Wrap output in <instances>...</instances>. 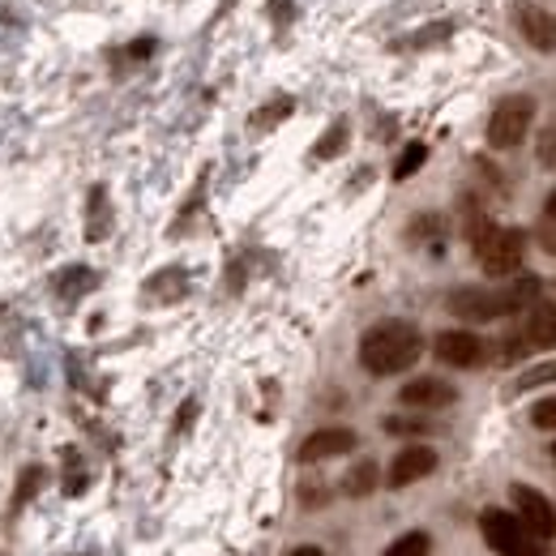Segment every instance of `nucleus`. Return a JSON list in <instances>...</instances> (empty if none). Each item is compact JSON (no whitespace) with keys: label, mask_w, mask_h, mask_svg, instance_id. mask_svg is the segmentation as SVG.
I'll return each instance as SVG.
<instances>
[{"label":"nucleus","mask_w":556,"mask_h":556,"mask_svg":"<svg viewBox=\"0 0 556 556\" xmlns=\"http://www.w3.org/2000/svg\"><path fill=\"white\" fill-rule=\"evenodd\" d=\"M419 355H424V334L412 321H399V317H386V321L368 326L364 339H359V364L372 377L407 372Z\"/></svg>","instance_id":"nucleus-1"},{"label":"nucleus","mask_w":556,"mask_h":556,"mask_svg":"<svg viewBox=\"0 0 556 556\" xmlns=\"http://www.w3.org/2000/svg\"><path fill=\"white\" fill-rule=\"evenodd\" d=\"M535 300H540V278H518L505 291L458 287V291H450V313L463 317V321H496V317H509V313H518Z\"/></svg>","instance_id":"nucleus-2"},{"label":"nucleus","mask_w":556,"mask_h":556,"mask_svg":"<svg viewBox=\"0 0 556 556\" xmlns=\"http://www.w3.org/2000/svg\"><path fill=\"white\" fill-rule=\"evenodd\" d=\"M471 249H476V257H480L484 275L509 278V275H518V270H522L527 236H522V231H514V227H496V223L480 218V223L471 227Z\"/></svg>","instance_id":"nucleus-3"},{"label":"nucleus","mask_w":556,"mask_h":556,"mask_svg":"<svg viewBox=\"0 0 556 556\" xmlns=\"http://www.w3.org/2000/svg\"><path fill=\"white\" fill-rule=\"evenodd\" d=\"M480 531H484V544L496 556H544V544L509 509H484L480 514Z\"/></svg>","instance_id":"nucleus-4"},{"label":"nucleus","mask_w":556,"mask_h":556,"mask_svg":"<svg viewBox=\"0 0 556 556\" xmlns=\"http://www.w3.org/2000/svg\"><path fill=\"white\" fill-rule=\"evenodd\" d=\"M531 121H535V99L531 94H509L492 108V121H488V146L492 150H514L522 146L531 134Z\"/></svg>","instance_id":"nucleus-5"},{"label":"nucleus","mask_w":556,"mask_h":556,"mask_svg":"<svg viewBox=\"0 0 556 556\" xmlns=\"http://www.w3.org/2000/svg\"><path fill=\"white\" fill-rule=\"evenodd\" d=\"M509 496H514V509H518L522 527H527L535 540H553V535H556L553 501H548L540 488H527V484H514V488H509Z\"/></svg>","instance_id":"nucleus-6"},{"label":"nucleus","mask_w":556,"mask_h":556,"mask_svg":"<svg viewBox=\"0 0 556 556\" xmlns=\"http://www.w3.org/2000/svg\"><path fill=\"white\" fill-rule=\"evenodd\" d=\"M432 471H437V450H432V445H407V450L394 454V463H390V471H386V484L390 488L419 484V480H428Z\"/></svg>","instance_id":"nucleus-7"},{"label":"nucleus","mask_w":556,"mask_h":556,"mask_svg":"<svg viewBox=\"0 0 556 556\" xmlns=\"http://www.w3.org/2000/svg\"><path fill=\"white\" fill-rule=\"evenodd\" d=\"M432 351H437V359L450 364V368H476V364L484 359V339L471 334V330H445V334H437Z\"/></svg>","instance_id":"nucleus-8"},{"label":"nucleus","mask_w":556,"mask_h":556,"mask_svg":"<svg viewBox=\"0 0 556 556\" xmlns=\"http://www.w3.org/2000/svg\"><path fill=\"white\" fill-rule=\"evenodd\" d=\"M355 450V432L351 428H317L304 445H300V463L313 467V463H330V458H343Z\"/></svg>","instance_id":"nucleus-9"},{"label":"nucleus","mask_w":556,"mask_h":556,"mask_svg":"<svg viewBox=\"0 0 556 556\" xmlns=\"http://www.w3.org/2000/svg\"><path fill=\"white\" fill-rule=\"evenodd\" d=\"M518 26H522V35H527V43H531L535 52L556 56V13H548L544 4L522 0V4H518Z\"/></svg>","instance_id":"nucleus-10"},{"label":"nucleus","mask_w":556,"mask_h":556,"mask_svg":"<svg viewBox=\"0 0 556 556\" xmlns=\"http://www.w3.org/2000/svg\"><path fill=\"white\" fill-rule=\"evenodd\" d=\"M454 399H458V390H454L450 381H441V377H416V381H407V386L399 390V403H403V407H416V412L450 407Z\"/></svg>","instance_id":"nucleus-11"},{"label":"nucleus","mask_w":556,"mask_h":556,"mask_svg":"<svg viewBox=\"0 0 556 556\" xmlns=\"http://www.w3.org/2000/svg\"><path fill=\"white\" fill-rule=\"evenodd\" d=\"M522 339H527L531 348H540V351L556 348V304H553V300H535V304H531Z\"/></svg>","instance_id":"nucleus-12"},{"label":"nucleus","mask_w":556,"mask_h":556,"mask_svg":"<svg viewBox=\"0 0 556 556\" xmlns=\"http://www.w3.org/2000/svg\"><path fill=\"white\" fill-rule=\"evenodd\" d=\"M377 488V463H355L348 471V480H343V492L348 496H368Z\"/></svg>","instance_id":"nucleus-13"},{"label":"nucleus","mask_w":556,"mask_h":556,"mask_svg":"<svg viewBox=\"0 0 556 556\" xmlns=\"http://www.w3.org/2000/svg\"><path fill=\"white\" fill-rule=\"evenodd\" d=\"M428 548H432V540H428L424 531H407V535H399V540L386 548V556H428Z\"/></svg>","instance_id":"nucleus-14"},{"label":"nucleus","mask_w":556,"mask_h":556,"mask_svg":"<svg viewBox=\"0 0 556 556\" xmlns=\"http://www.w3.org/2000/svg\"><path fill=\"white\" fill-rule=\"evenodd\" d=\"M424 159H428V146H424V141H412V146L403 150V159L394 163V180H407V176H416L419 167H424Z\"/></svg>","instance_id":"nucleus-15"},{"label":"nucleus","mask_w":556,"mask_h":556,"mask_svg":"<svg viewBox=\"0 0 556 556\" xmlns=\"http://www.w3.org/2000/svg\"><path fill=\"white\" fill-rule=\"evenodd\" d=\"M548 381H556V364H553V359H548V364H535L531 372H522L514 390H518V394H527V390H535V386H548Z\"/></svg>","instance_id":"nucleus-16"},{"label":"nucleus","mask_w":556,"mask_h":556,"mask_svg":"<svg viewBox=\"0 0 556 556\" xmlns=\"http://www.w3.org/2000/svg\"><path fill=\"white\" fill-rule=\"evenodd\" d=\"M343 146H348V125L339 121V125H334V129H330L326 138L317 141V150H313V154H317V159H334V154H339Z\"/></svg>","instance_id":"nucleus-17"},{"label":"nucleus","mask_w":556,"mask_h":556,"mask_svg":"<svg viewBox=\"0 0 556 556\" xmlns=\"http://www.w3.org/2000/svg\"><path fill=\"white\" fill-rule=\"evenodd\" d=\"M535 159H540V167L556 172V121L540 134V141H535Z\"/></svg>","instance_id":"nucleus-18"},{"label":"nucleus","mask_w":556,"mask_h":556,"mask_svg":"<svg viewBox=\"0 0 556 556\" xmlns=\"http://www.w3.org/2000/svg\"><path fill=\"white\" fill-rule=\"evenodd\" d=\"M531 424L544 428V432H556V399H540V403L531 407Z\"/></svg>","instance_id":"nucleus-19"},{"label":"nucleus","mask_w":556,"mask_h":556,"mask_svg":"<svg viewBox=\"0 0 556 556\" xmlns=\"http://www.w3.org/2000/svg\"><path fill=\"white\" fill-rule=\"evenodd\" d=\"M287 556H326L321 548H313V544H304V548H295V553H287Z\"/></svg>","instance_id":"nucleus-20"},{"label":"nucleus","mask_w":556,"mask_h":556,"mask_svg":"<svg viewBox=\"0 0 556 556\" xmlns=\"http://www.w3.org/2000/svg\"><path fill=\"white\" fill-rule=\"evenodd\" d=\"M544 210H548V218H553V223H556V193H553V198H548V206H544Z\"/></svg>","instance_id":"nucleus-21"},{"label":"nucleus","mask_w":556,"mask_h":556,"mask_svg":"<svg viewBox=\"0 0 556 556\" xmlns=\"http://www.w3.org/2000/svg\"><path fill=\"white\" fill-rule=\"evenodd\" d=\"M553 458H556V445H553Z\"/></svg>","instance_id":"nucleus-22"}]
</instances>
